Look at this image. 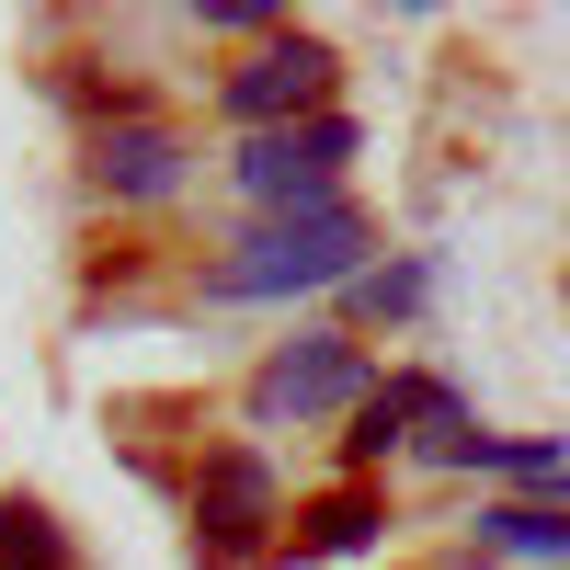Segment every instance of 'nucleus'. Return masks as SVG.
<instances>
[{
    "label": "nucleus",
    "instance_id": "obj_1",
    "mask_svg": "<svg viewBox=\"0 0 570 570\" xmlns=\"http://www.w3.org/2000/svg\"><path fill=\"white\" fill-rule=\"evenodd\" d=\"M365 252V217L354 206H320V217H263L240 252L217 263V297H308V285H343Z\"/></svg>",
    "mask_w": 570,
    "mask_h": 570
},
{
    "label": "nucleus",
    "instance_id": "obj_2",
    "mask_svg": "<svg viewBox=\"0 0 570 570\" xmlns=\"http://www.w3.org/2000/svg\"><path fill=\"white\" fill-rule=\"evenodd\" d=\"M343 160H354V126L343 115H308V126L252 137V149H240V195L274 206V217H320V206H343V195H331Z\"/></svg>",
    "mask_w": 570,
    "mask_h": 570
},
{
    "label": "nucleus",
    "instance_id": "obj_3",
    "mask_svg": "<svg viewBox=\"0 0 570 570\" xmlns=\"http://www.w3.org/2000/svg\"><path fill=\"white\" fill-rule=\"evenodd\" d=\"M320 411H365V354L343 331H308L252 376V422H320Z\"/></svg>",
    "mask_w": 570,
    "mask_h": 570
},
{
    "label": "nucleus",
    "instance_id": "obj_4",
    "mask_svg": "<svg viewBox=\"0 0 570 570\" xmlns=\"http://www.w3.org/2000/svg\"><path fill=\"white\" fill-rule=\"evenodd\" d=\"M331 69H343V58H331L320 35H274L263 58H252L240 80H228V115H240L252 137H285V126H297V115L320 104V91H331Z\"/></svg>",
    "mask_w": 570,
    "mask_h": 570
},
{
    "label": "nucleus",
    "instance_id": "obj_5",
    "mask_svg": "<svg viewBox=\"0 0 570 570\" xmlns=\"http://www.w3.org/2000/svg\"><path fill=\"white\" fill-rule=\"evenodd\" d=\"M91 183H104V195H126V206L171 195V183H183V137H171V126H149V115H126V126L91 137Z\"/></svg>",
    "mask_w": 570,
    "mask_h": 570
},
{
    "label": "nucleus",
    "instance_id": "obj_6",
    "mask_svg": "<svg viewBox=\"0 0 570 570\" xmlns=\"http://www.w3.org/2000/svg\"><path fill=\"white\" fill-rule=\"evenodd\" d=\"M411 422H434V434H445V422H468V411H456V389H434V376H389V389H365L343 456H354V468H376L389 445H411Z\"/></svg>",
    "mask_w": 570,
    "mask_h": 570
},
{
    "label": "nucleus",
    "instance_id": "obj_7",
    "mask_svg": "<svg viewBox=\"0 0 570 570\" xmlns=\"http://www.w3.org/2000/svg\"><path fill=\"white\" fill-rule=\"evenodd\" d=\"M195 525H206V548H252V537L274 525V480H263V456H217V468H206Z\"/></svg>",
    "mask_w": 570,
    "mask_h": 570
},
{
    "label": "nucleus",
    "instance_id": "obj_8",
    "mask_svg": "<svg viewBox=\"0 0 570 570\" xmlns=\"http://www.w3.org/2000/svg\"><path fill=\"white\" fill-rule=\"evenodd\" d=\"M480 537L513 548V559H570V513H548V502H491Z\"/></svg>",
    "mask_w": 570,
    "mask_h": 570
},
{
    "label": "nucleus",
    "instance_id": "obj_9",
    "mask_svg": "<svg viewBox=\"0 0 570 570\" xmlns=\"http://www.w3.org/2000/svg\"><path fill=\"white\" fill-rule=\"evenodd\" d=\"M365 537H376V502H365V491H331L308 525H297V559H354Z\"/></svg>",
    "mask_w": 570,
    "mask_h": 570
},
{
    "label": "nucleus",
    "instance_id": "obj_10",
    "mask_svg": "<svg viewBox=\"0 0 570 570\" xmlns=\"http://www.w3.org/2000/svg\"><path fill=\"white\" fill-rule=\"evenodd\" d=\"M0 570H69L58 525H46L35 502H0Z\"/></svg>",
    "mask_w": 570,
    "mask_h": 570
},
{
    "label": "nucleus",
    "instance_id": "obj_11",
    "mask_svg": "<svg viewBox=\"0 0 570 570\" xmlns=\"http://www.w3.org/2000/svg\"><path fill=\"white\" fill-rule=\"evenodd\" d=\"M559 491H570V468H559Z\"/></svg>",
    "mask_w": 570,
    "mask_h": 570
}]
</instances>
